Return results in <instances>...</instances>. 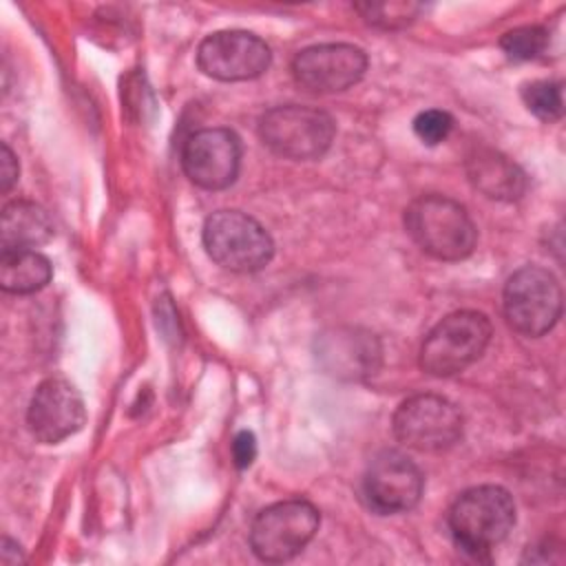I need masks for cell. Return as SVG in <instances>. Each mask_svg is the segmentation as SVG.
I'll return each mask as SVG.
<instances>
[{
	"label": "cell",
	"instance_id": "19",
	"mask_svg": "<svg viewBox=\"0 0 566 566\" xmlns=\"http://www.w3.org/2000/svg\"><path fill=\"white\" fill-rule=\"evenodd\" d=\"M522 99L533 115L546 122H555L564 113L562 99V84L551 80H537L522 88Z\"/></svg>",
	"mask_w": 566,
	"mask_h": 566
},
{
	"label": "cell",
	"instance_id": "21",
	"mask_svg": "<svg viewBox=\"0 0 566 566\" xmlns=\"http://www.w3.org/2000/svg\"><path fill=\"white\" fill-rule=\"evenodd\" d=\"M451 128H453L451 115L444 111H438V108L422 111L413 119V133L427 146H436V144L444 142L449 137Z\"/></svg>",
	"mask_w": 566,
	"mask_h": 566
},
{
	"label": "cell",
	"instance_id": "16",
	"mask_svg": "<svg viewBox=\"0 0 566 566\" xmlns=\"http://www.w3.org/2000/svg\"><path fill=\"white\" fill-rule=\"evenodd\" d=\"M53 237L46 210L33 201L15 199L2 208L0 243L2 250H35Z\"/></svg>",
	"mask_w": 566,
	"mask_h": 566
},
{
	"label": "cell",
	"instance_id": "11",
	"mask_svg": "<svg viewBox=\"0 0 566 566\" xmlns=\"http://www.w3.org/2000/svg\"><path fill=\"white\" fill-rule=\"evenodd\" d=\"M84 422V398L71 380L51 376L35 387L27 411V424L38 442H62L64 438L77 433Z\"/></svg>",
	"mask_w": 566,
	"mask_h": 566
},
{
	"label": "cell",
	"instance_id": "1",
	"mask_svg": "<svg viewBox=\"0 0 566 566\" xmlns=\"http://www.w3.org/2000/svg\"><path fill=\"white\" fill-rule=\"evenodd\" d=\"M407 234L433 259L460 261L478 241V230L458 201L444 195H422L405 210Z\"/></svg>",
	"mask_w": 566,
	"mask_h": 566
},
{
	"label": "cell",
	"instance_id": "4",
	"mask_svg": "<svg viewBox=\"0 0 566 566\" xmlns=\"http://www.w3.org/2000/svg\"><path fill=\"white\" fill-rule=\"evenodd\" d=\"M203 248L217 265L230 272H256L274 254L268 230L239 210H219L206 219Z\"/></svg>",
	"mask_w": 566,
	"mask_h": 566
},
{
	"label": "cell",
	"instance_id": "9",
	"mask_svg": "<svg viewBox=\"0 0 566 566\" xmlns=\"http://www.w3.org/2000/svg\"><path fill=\"white\" fill-rule=\"evenodd\" d=\"M270 60V46L248 31H217L197 49L199 69L221 82L254 80L268 71Z\"/></svg>",
	"mask_w": 566,
	"mask_h": 566
},
{
	"label": "cell",
	"instance_id": "20",
	"mask_svg": "<svg viewBox=\"0 0 566 566\" xmlns=\"http://www.w3.org/2000/svg\"><path fill=\"white\" fill-rule=\"evenodd\" d=\"M546 44H548V31L535 24L511 29L500 40L502 51L515 62H526L537 57L546 49Z\"/></svg>",
	"mask_w": 566,
	"mask_h": 566
},
{
	"label": "cell",
	"instance_id": "12",
	"mask_svg": "<svg viewBox=\"0 0 566 566\" xmlns=\"http://www.w3.org/2000/svg\"><path fill=\"white\" fill-rule=\"evenodd\" d=\"M424 478L418 464L400 451H382L367 467L363 491L367 504L380 515L405 513L413 509L422 495Z\"/></svg>",
	"mask_w": 566,
	"mask_h": 566
},
{
	"label": "cell",
	"instance_id": "15",
	"mask_svg": "<svg viewBox=\"0 0 566 566\" xmlns=\"http://www.w3.org/2000/svg\"><path fill=\"white\" fill-rule=\"evenodd\" d=\"M467 175L489 199L515 201L526 190V175L522 168L493 148H475L467 157Z\"/></svg>",
	"mask_w": 566,
	"mask_h": 566
},
{
	"label": "cell",
	"instance_id": "2",
	"mask_svg": "<svg viewBox=\"0 0 566 566\" xmlns=\"http://www.w3.org/2000/svg\"><path fill=\"white\" fill-rule=\"evenodd\" d=\"M515 524V504L506 489L495 484L464 491L449 511V528L455 544L482 555L500 544Z\"/></svg>",
	"mask_w": 566,
	"mask_h": 566
},
{
	"label": "cell",
	"instance_id": "18",
	"mask_svg": "<svg viewBox=\"0 0 566 566\" xmlns=\"http://www.w3.org/2000/svg\"><path fill=\"white\" fill-rule=\"evenodd\" d=\"M356 11L365 18L367 24L378 29H402L413 22L420 11L416 2H360Z\"/></svg>",
	"mask_w": 566,
	"mask_h": 566
},
{
	"label": "cell",
	"instance_id": "3",
	"mask_svg": "<svg viewBox=\"0 0 566 566\" xmlns=\"http://www.w3.org/2000/svg\"><path fill=\"white\" fill-rule=\"evenodd\" d=\"M491 332V321L482 312L460 310L444 316L420 347L422 371L438 378L464 371L484 354Z\"/></svg>",
	"mask_w": 566,
	"mask_h": 566
},
{
	"label": "cell",
	"instance_id": "14",
	"mask_svg": "<svg viewBox=\"0 0 566 566\" xmlns=\"http://www.w3.org/2000/svg\"><path fill=\"white\" fill-rule=\"evenodd\" d=\"M314 354L325 374L338 380H365L378 371L382 347L369 329L329 327L316 338Z\"/></svg>",
	"mask_w": 566,
	"mask_h": 566
},
{
	"label": "cell",
	"instance_id": "8",
	"mask_svg": "<svg viewBox=\"0 0 566 566\" xmlns=\"http://www.w3.org/2000/svg\"><path fill=\"white\" fill-rule=\"evenodd\" d=\"M396 438L418 451H442L462 438V416L458 407L436 394L407 398L391 420Z\"/></svg>",
	"mask_w": 566,
	"mask_h": 566
},
{
	"label": "cell",
	"instance_id": "22",
	"mask_svg": "<svg viewBox=\"0 0 566 566\" xmlns=\"http://www.w3.org/2000/svg\"><path fill=\"white\" fill-rule=\"evenodd\" d=\"M232 458L239 469H248L256 458V438L252 431L243 429L232 440Z\"/></svg>",
	"mask_w": 566,
	"mask_h": 566
},
{
	"label": "cell",
	"instance_id": "13",
	"mask_svg": "<svg viewBox=\"0 0 566 566\" xmlns=\"http://www.w3.org/2000/svg\"><path fill=\"white\" fill-rule=\"evenodd\" d=\"M241 144L228 128H201L192 133L181 148L186 177L206 190L228 188L239 172Z\"/></svg>",
	"mask_w": 566,
	"mask_h": 566
},
{
	"label": "cell",
	"instance_id": "23",
	"mask_svg": "<svg viewBox=\"0 0 566 566\" xmlns=\"http://www.w3.org/2000/svg\"><path fill=\"white\" fill-rule=\"evenodd\" d=\"M0 153H2L0 155V188H2V192H9L18 179V161L7 144L0 146Z\"/></svg>",
	"mask_w": 566,
	"mask_h": 566
},
{
	"label": "cell",
	"instance_id": "17",
	"mask_svg": "<svg viewBox=\"0 0 566 566\" xmlns=\"http://www.w3.org/2000/svg\"><path fill=\"white\" fill-rule=\"evenodd\" d=\"M51 281V263L35 250H2L0 287L11 294H31Z\"/></svg>",
	"mask_w": 566,
	"mask_h": 566
},
{
	"label": "cell",
	"instance_id": "6",
	"mask_svg": "<svg viewBox=\"0 0 566 566\" xmlns=\"http://www.w3.org/2000/svg\"><path fill=\"white\" fill-rule=\"evenodd\" d=\"M506 323L524 336H542L562 314V287L553 272L539 265H524L504 285Z\"/></svg>",
	"mask_w": 566,
	"mask_h": 566
},
{
	"label": "cell",
	"instance_id": "7",
	"mask_svg": "<svg viewBox=\"0 0 566 566\" xmlns=\"http://www.w3.org/2000/svg\"><path fill=\"white\" fill-rule=\"evenodd\" d=\"M318 511L307 500H285L263 509L250 528V546L263 562H287L318 531Z\"/></svg>",
	"mask_w": 566,
	"mask_h": 566
},
{
	"label": "cell",
	"instance_id": "10",
	"mask_svg": "<svg viewBox=\"0 0 566 566\" xmlns=\"http://www.w3.org/2000/svg\"><path fill=\"white\" fill-rule=\"evenodd\" d=\"M367 69V55L363 49L345 42L314 44L296 53L292 62V75L296 84L307 93H338L354 86Z\"/></svg>",
	"mask_w": 566,
	"mask_h": 566
},
{
	"label": "cell",
	"instance_id": "5",
	"mask_svg": "<svg viewBox=\"0 0 566 566\" xmlns=\"http://www.w3.org/2000/svg\"><path fill=\"white\" fill-rule=\"evenodd\" d=\"M334 133V119L325 111L312 106H274L259 119V135L263 144L272 153L296 161L325 155L332 146Z\"/></svg>",
	"mask_w": 566,
	"mask_h": 566
}]
</instances>
